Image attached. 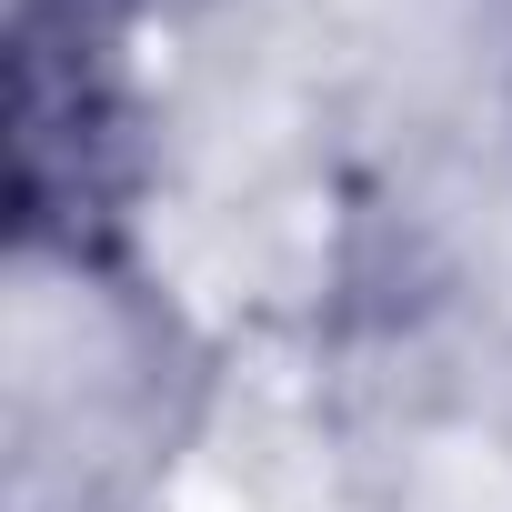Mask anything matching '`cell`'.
<instances>
[{"label": "cell", "mask_w": 512, "mask_h": 512, "mask_svg": "<svg viewBox=\"0 0 512 512\" xmlns=\"http://www.w3.org/2000/svg\"><path fill=\"white\" fill-rule=\"evenodd\" d=\"M131 181L121 0H21L11 31V221L51 251H101Z\"/></svg>", "instance_id": "obj_1"}]
</instances>
